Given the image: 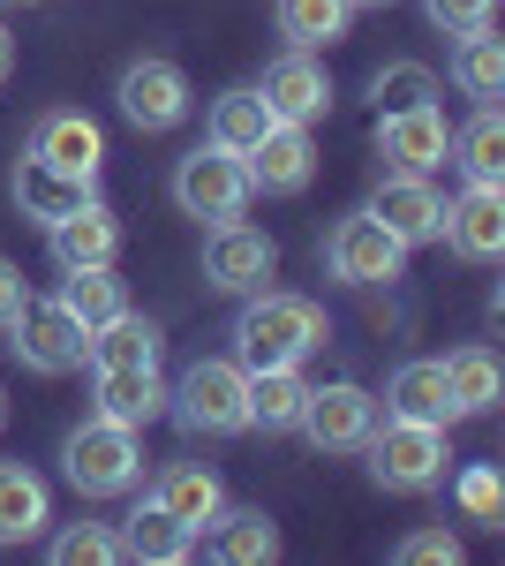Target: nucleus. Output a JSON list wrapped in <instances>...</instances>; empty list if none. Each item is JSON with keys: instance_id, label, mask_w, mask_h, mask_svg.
<instances>
[{"instance_id": "obj_1", "label": "nucleus", "mask_w": 505, "mask_h": 566, "mask_svg": "<svg viewBox=\"0 0 505 566\" xmlns=\"http://www.w3.org/2000/svg\"><path fill=\"white\" fill-rule=\"evenodd\" d=\"M333 340L325 310L309 295H287V287H256L242 317H234V363L242 370H280V363H309V355Z\"/></svg>"}, {"instance_id": "obj_2", "label": "nucleus", "mask_w": 505, "mask_h": 566, "mask_svg": "<svg viewBox=\"0 0 505 566\" xmlns=\"http://www.w3.org/2000/svg\"><path fill=\"white\" fill-rule=\"evenodd\" d=\"M362 453H370L378 491H400V499L438 491V483H445V469H453L445 423H415V416H378V431L362 438Z\"/></svg>"}, {"instance_id": "obj_3", "label": "nucleus", "mask_w": 505, "mask_h": 566, "mask_svg": "<svg viewBox=\"0 0 505 566\" xmlns=\"http://www.w3.org/2000/svg\"><path fill=\"white\" fill-rule=\"evenodd\" d=\"M167 408L181 416V431H197V438L250 431V370L234 355H197L181 370V386H167Z\"/></svg>"}, {"instance_id": "obj_4", "label": "nucleus", "mask_w": 505, "mask_h": 566, "mask_svg": "<svg viewBox=\"0 0 505 566\" xmlns=\"http://www.w3.org/2000/svg\"><path fill=\"white\" fill-rule=\"evenodd\" d=\"M61 476L76 483L84 499H122L144 483V431H128V423H106V416H91L76 431L61 438Z\"/></svg>"}, {"instance_id": "obj_5", "label": "nucleus", "mask_w": 505, "mask_h": 566, "mask_svg": "<svg viewBox=\"0 0 505 566\" xmlns=\"http://www.w3.org/2000/svg\"><path fill=\"white\" fill-rule=\"evenodd\" d=\"M8 348H15V363L23 370H39V378H69V370H84V355H91V333L76 325V310L61 303H31L15 310V325H8Z\"/></svg>"}, {"instance_id": "obj_6", "label": "nucleus", "mask_w": 505, "mask_h": 566, "mask_svg": "<svg viewBox=\"0 0 505 566\" xmlns=\"http://www.w3.org/2000/svg\"><path fill=\"white\" fill-rule=\"evenodd\" d=\"M250 167H242V151H219V144H197L181 167H173V205L189 219H242L250 212Z\"/></svg>"}, {"instance_id": "obj_7", "label": "nucleus", "mask_w": 505, "mask_h": 566, "mask_svg": "<svg viewBox=\"0 0 505 566\" xmlns=\"http://www.w3.org/2000/svg\"><path fill=\"white\" fill-rule=\"evenodd\" d=\"M378 392L355 386V378H333V386H309V400H302V423L295 431L317 446V453H362V438L378 431Z\"/></svg>"}, {"instance_id": "obj_8", "label": "nucleus", "mask_w": 505, "mask_h": 566, "mask_svg": "<svg viewBox=\"0 0 505 566\" xmlns=\"http://www.w3.org/2000/svg\"><path fill=\"white\" fill-rule=\"evenodd\" d=\"M114 98H122V114L136 122L144 136H167L189 122V76H181V61H167V53H144V61H128L122 84H114Z\"/></svg>"}, {"instance_id": "obj_9", "label": "nucleus", "mask_w": 505, "mask_h": 566, "mask_svg": "<svg viewBox=\"0 0 505 566\" xmlns=\"http://www.w3.org/2000/svg\"><path fill=\"white\" fill-rule=\"evenodd\" d=\"M400 264H408V250L378 227V212H347L325 234V272L339 287H385V280H400Z\"/></svg>"}, {"instance_id": "obj_10", "label": "nucleus", "mask_w": 505, "mask_h": 566, "mask_svg": "<svg viewBox=\"0 0 505 566\" xmlns=\"http://www.w3.org/2000/svg\"><path fill=\"white\" fill-rule=\"evenodd\" d=\"M272 272H280V242H272L264 227L219 219V227L204 234V280L219 287V295H256Z\"/></svg>"}, {"instance_id": "obj_11", "label": "nucleus", "mask_w": 505, "mask_h": 566, "mask_svg": "<svg viewBox=\"0 0 505 566\" xmlns=\"http://www.w3.org/2000/svg\"><path fill=\"white\" fill-rule=\"evenodd\" d=\"M378 159H392V175H438L453 159V122L445 106H408V114H378Z\"/></svg>"}, {"instance_id": "obj_12", "label": "nucleus", "mask_w": 505, "mask_h": 566, "mask_svg": "<svg viewBox=\"0 0 505 566\" xmlns=\"http://www.w3.org/2000/svg\"><path fill=\"white\" fill-rule=\"evenodd\" d=\"M362 212H378V227L400 242V250H422V242L445 234V197L430 189V175H385Z\"/></svg>"}, {"instance_id": "obj_13", "label": "nucleus", "mask_w": 505, "mask_h": 566, "mask_svg": "<svg viewBox=\"0 0 505 566\" xmlns=\"http://www.w3.org/2000/svg\"><path fill=\"white\" fill-rule=\"evenodd\" d=\"M264 106H272V122H295V129H309V122H325L333 114V76H325V61L317 53H302V45H287L272 69H264Z\"/></svg>"}, {"instance_id": "obj_14", "label": "nucleus", "mask_w": 505, "mask_h": 566, "mask_svg": "<svg viewBox=\"0 0 505 566\" xmlns=\"http://www.w3.org/2000/svg\"><path fill=\"white\" fill-rule=\"evenodd\" d=\"M445 242L467 264L505 258V181H467L461 197L445 205Z\"/></svg>"}, {"instance_id": "obj_15", "label": "nucleus", "mask_w": 505, "mask_h": 566, "mask_svg": "<svg viewBox=\"0 0 505 566\" xmlns=\"http://www.w3.org/2000/svg\"><path fill=\"white\" fill-rule=\"evenodd\" d=\"M31 159H45V167H61V175H76V181H98V167H106V136H98L91 114L53 106V114H39V129H31Z\"/></svg>"}, {"instance_id": "obj_16", "label": "nucleus", "mask_w": 505, "mask_h": 566, "mask_svg": "<svg viewBox=\"0 0 505 566\" xmlns=\"http://www.w3.org/2000/svg\"><path fill=\"white\" fill-rule=\"evenodd\" d=\"M45 250H53L61 272H98V264L122 258V219L91 197V205H76L69 219H53V227H45Z\"/></svg>"}, {"instance_id": "obj_17", "label": "nucleus", "mask_w": 505, "mask_h": 566, "mask_svg": "<svg viewBox=\"0 0 505 566\" xmlns=\"http://www.w3.org/2000/svg\"><path fill=\"white\" fill-rule=\"evenodd\" d=\"M242 167H250V189L295 197V189H309V175H317V144H309V129H295V122H272L264 144H256Z\"/></svg>"}, {"instance_id": "obj_18", "label": "nucleus", "mask_w": 505, "mask_h": 566, "mask_svg": "<svg viewBox=\"0 0 505 566\" xmlns=\"http://www.w3.org/2000/svg\"><path fill=\"white\" fill-rule=\"evenodd\" d=\"M151 506H159L167 522H181L189 536H204L211 514L227 506V483H219V469H204V461H167L159 483H151Z\"/></svg>"}, {"instance_id": "obj_19", "label": "nucleus", "mask_w": 505, "mask_h": 566, "mask_svg": "<svg viewBox=\"0 0 505 566\" xmlns=\"http://www.w3.org/2000/svg\"><path fill=\"white\" fill-rule=\"evenodd\" d=\"M197 552L219 559V566H272V559H280V528L264 522L256 506H219L211 528L197 536Z\"/></svg>"}, {"instance_id": "obj_20", "label": "nucleus", "mask_w": 505, "mask_h": 566, "mask_svg": "<svg viewBox=\"0 0 505 566\" xmlns=\"http://www.w3.org/2000/svg\"><path fill=\"white\" fill-rule=\"evenodd\" d=\"M385 416H415V423H461V408H453V392H445V363L438 355H415V363H400L392 378H385Z\"/></svg>"}, {"instance_id": "obj_21", "label": "nucleus", "mask_w": 505, "mask_h": 566, "mask_svg": "<svg viewBox=\"0 0 505 566\" xmlns=\"http://www.w3.org/2000/svg\"><path fill=\"white\" fill-rule=\"evenodd\" d=\"M91 416L144 431L151 416H167V378L159 370H98L91 378Z\"/></svg>"}, {"instance_id": "obj_22", "label": "nucleus", "mask_w": 505, "mask_h": 566, "mask_svg": "<svg viewBox=\"0 0 505 566\" xmlns=\"http://www.w3.org/2000/svg\"><path fill=\"white\" fill-rule=\"evenodd\" d=\"M15 212L23 219H39V227H53V219H69L76 205H91V181H76V175H61V167H45V159H15Z\"/></svg>"}, {"instance_id": "obj_23", "label": "nucleus", "mask_w": 505, "mask_h": 566, "mask_svg": "<svg viewBox=\"0 0 505 566\" xmlns=\"http://www.w3.org/2000/svg\"><path fill=\"white\" fill-rule=\"evenodd\" d=\"M45 522H53L45 476H31L23 461H0V552H8V544H39Z\"/></svg>"}, {"instance_id": "obj_24", "label": "nucleus", "mask_w": 505, "mask_h": 566, "mask_svg": "<svg viewBox=\"0 0 505 566\" xmlns=\"http://www.w3.org/2000/svg\"><path fill=\"white\" fill-rule=\"evenodd\" d=\"M159 348H167V333L151 325V317H136V310H122L114 325H98L91 333V370H159Z\"/></svg>"}, {"instance_id": "obj_25", "label": "nucleus", "mask_w": 505, "mask_h": 566, "mask_svg": "<svg viewBox=\"0 0 505 566\" xmlns=\"http://www.w3.org/2000/svg\"><path fill=\"white\" fill-rule=\"evenodd\" d=\"M445 392H453V408L461 416H491L505 400V370H498V355L483 348V340H467V348L445 355Z\"/></svg>"}, {"instance_id": "obj_26", "label": "nucleus", "mask_w": 505, "mask_h": 566, "mask_svg": "<svg viewBox=\"0 0 505 566\" xmlns=\"http://www.w3.org/2000/svg\"><path fill=\"white\" fill-rule=\"evenodd\" d=\"M302 400H309V378L302 363H280V370H250V431H295Z\"/></svg>"}, {"instance_id": "obj_27", "label": "nucleus", "mask_w": 505, "mask_h": 566, "mask_svg": "<svg viewBox=\"0 0 505 566\" xmlns=\"http://www.w3.org/2000/svg\"><path fill=\"white\" fill-rule=\"evenodd\" d=\"M453 84L475 98V106H498L505 98V39L483 23V31H461L453 45Z\"/></svg>"}, {"instance_id": "obj_28", "label": "nucleus", "mask_w": 505, "mask_h": 566, "mask_svg": "<svg viewBox=\"0 0 505 566\" xmlns=\"http://www.w3.org/2000/svg\"><path fill=\"white\" fill-rule=\"evenodd\" d=\"M264 129H272V106H264L256 84L211 98V144H219V151H242V159H250L256 144H264Z\"/></svg>"}, {"instance_id": "obj_29", "label": "nucleus", "mask_w": 505, "mask_h": 566, "mask_svg": "<svg viewBox=\"0 0 505 566\" xmlns=\"http://www.w3.org/2000/svg\"><path fill=\"white\" fill-rule=\"evenodd\" d=\"M272 15H280V39L302 45V53L339 45V39H347V23H355L347 0H272Z\"/></svg>"}, {"instance_id": "obj_30", "label": "nucleus", "mask_w": 505, "mask_h": 566, "mask_svg": "<svg viewBox=\"0 0 505 566\" xmlns=\"http://www.w3.org/2000/svg\"><path fill=\"white\" fill-rule=\"evenodd\" d=\"M122 544H128V559H144V566H189V559H197V536H189L181 522H167L151 499L128 514V536H122Z\"/></svg>"}, {"instance_id": "obj_31", "label": "nucleus", "mask_w": 505, "mask_h": 566, "mask_svg": "<svg viewBox=\"0 0 505 566\" xmlns=\"http://www.w3.org/2000/svg\"><path fill=\"white\" fill-rule=\"evenodd\" d=\"M453 159L467 181H505V114L498 106H475V122L453 129Z\"/></svg>"}, {"instance_id": "obj_32", "label": "nucleus", "mask_w": 505, "mask_h": 566, "mask_svg": "<svg viewBox=\"0 0 505 566\" xmlns=\"http://www.w3.org/2000/svg\"><path fill=\"white\" fill-rule=\"evenodd\" d=\"M61 303L76 310V325H84V333H98V325H114V317L128 310V287L114 280V264H98V272H69Z\"/></svg>"}, {"instance_id": "obj_33", "label": "nucleus", "mask_w": 505, "mask_h": 566, "mask_svg": "<svg viewBox=\"0 0 505 566\" xmlns=\"http://www.w3.org/2000/svg\"><path fill=\"white\" fill-rule=\"evenodd\" d=\"M370 98H378V114H408V106H430L438 98V76L422 61H385L378 76H370Z\"/></svg>"}, {"instance_id": "obj_34", "label": "nucleus", "mask_w": 505, "mask_h": 566, "mask_svg": "<svg viewBox=\"0 0 505 566\" xmlns=\"http://www.w3.org/2000/svg\"><path fill=\"white\" fill-rule=\"evenodd\" d=\"M453 499H461V514H467V522L505 528V476L491 469V461H467L461 476H453Z\"/></svg>"}, {"instance_id": "obj_35", "label": "nucleus", "mask_w": 505, "mask_h": 566, "mask_svg": "<svg viewBox=\"0 0 505 566\" xmlns=\"http://www.w3.org/2000/svg\"><path fill=\"white\" fill-rule=\"evenodd\" d=\"M122 559H128V544L106 522H84V528L53 536V566H122Z\"/></svg>"}, {"instance_id": "obj_36", "label": "nucleus", "mask_w": 505, "mask_h": 566, "mask_svg": "<svg viewBox=\"0 0 505 566\" xmlns=\"http://www.w3.org/2000/svg\"><path fill=\"white\" fill-rule=\"evenodd\" d=\"M392 559L400 566H461V536L453 528H408L392 544Z\"/></svg>"}, {"instance_id": "obj_37", "label": "nucleus", "mask_w": 505, "mask_h": 566, "mask_svg": "<svg viewBox=\"0 0 505 566\" xmlns=\"http://www.w3.org/2000/svg\"><path fill=\"white\" fill-rule=\"evenodd\" d=\"M491 8H498V0H422V15H430L445 39H461V31H483V23H491Z\"/></svg>"}, {"instance_id": "obj_38", "label": "nucleus", "mask_w": 505, "mask_h": 566, "mask_svg": "<svg viewBox=\"0 0 505 566\" xmlns=\"http://www.w3.org/2000/svg\"><path fill=\"white\" fill-rule=\"evenodd\" d=\"M23 303H31V280H23V264L0 258V333L15 325V310H23Z\"/></svg>"}, {"instance_id": "obj_39", "label": "nucleus", "mask_w": 505, "mask_h": 566, "mask_svg": "<svg viewBox=\"0 0 505 566\" xmlns=\"http://www.w3.org/2000/svg\"><path fill=\"white\" fill-rule=\"evenodd\" d=\"M8 69H15V39H8V23H0V84H8Z\"/></svg>"}, {"instance_id": "obj_40", "label": "nucleus", "mask_w": 505, "mask_h": 566, "mask_svg": "<svg viewBox=\"0 0 505 566\" xmlns=\"http://www.w3.org/2000/svg\"><path fill=\"white\" fill-rule=\"evenodd\" d=\"M347 8H392V0H347Z\"/></svg>"}, {"instance_id": "obj_41", "label": "nucleus", "mask_w": 505, "mask_h": 566, "mask_svg": "<svg viewBox=\"0 0 505 566\" xmlns=\"http://www.w3.org/2000/svg\"><path fill=\"white\" fill-rule=\"evenodd\" d=\"M0 431H8V392H0Z\"/></svg>"}, {"instance_id": "obj_42", "label": "nucleus", "mask_w": 505, "mask_h": 566, "mask_svg": "<svg viewBox=\"0 0 505 566\" xmlns=\"http://www.w3.org/2000/svg\"><path fill=\"white\" fill-rule=\"evenodd\" d=\"M23 8H31V0H23Z\"/></svg>"}]
</instances>
